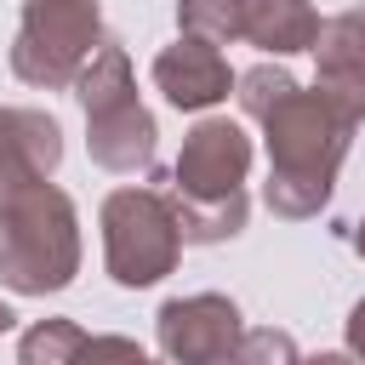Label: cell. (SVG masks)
Masks as SVG:
<instances>
[{
  "label": "cell",
  "mask_w": 365,
  "mask_h": 365,
  "mask_svg": "<svg viewBox=\"0 0 365 365\" xmlns=\"http://www.w3.org/2000/svg\"><path fill=\"white\" fill-rule=\"evenodd\" d=\"M354 125L359 120L342 103H331L325 91L291 86L262 114V131H268V211L314 217L331 200V182H336V165L348 154Z\"/></svg>",
  "instance_id": "6da1fadb"
},
{
  "label": "cell",
  "mask_w": 365,
  "mask_h": 365,
  "mask_svg": "<svg viewBox=\"0 0 365 365\" xmlns=\"http://www.w3.org/2000/svg\"><path fill=\"white\" fill-rule=\"evenodd\" d=\"M245 171H251V137L234 120H200L182 137L165 194L182 245H217L245 228V188H240Z\"/></svg>",
  "instance_id": "7a4b0ae2"
},
{
  "label": "cell",
  "mask_w": 365,
  "mask_h": 365,
  "mask_svg": "<svg viewBox=\"0 0 365 365\" xmlns=\"http://www.w3.org/2000/svg\"><path fill=\"white\" fill-rule=\"evenodd\" d=\"M80 268V228L63 188L34 182L0 205V279L23 297L63 291Z\"/></svg>",
  "instance_id": "3957f363"
},
{
  "label": "cell",
  "mask_w": 365,
  "mask_h": 365,
  "mask_svg": "<svg viewBox=\"0 0 365 365\" xmlns=\"http://www.w3.org/2000/svg\"><path fill=\"white\" fill-rule=\"evenodd\" d=\"M80 86V108H86V143L91 160L108 171H143L154 160V114L137 103L131 86V63L120 46H97L91 63L74 74Z\"/></svg>",
  "instance_id": "277c9868"
},
{
  "label": "cell",
  "mask_w": 365,
  "mask_h": 365,
  "mask_svg": "<svg viewBox=\"0 0 365 365\" xmlns=\"http://www.w3.org/2000/svg\"><path fill=\"white\" fill-rule=\"evenodd\" d=\"M182 234L171 200L154 188H114L103 200V257L120 285H154L177 268Z\"/></svg>",
  "instance_id": "5b68a950"
},
{
  "label": "cell",
  "mask_w": 365,
  "mask_h": 365,
  "mask_svg": "<svg viewBox=\"0 0 365 365\" xmlns=\"http://www.w3.org/2000/svg\"><path fill=\"white\" fill-rule=\"evenodd\" d=\"M97 40H103L97 0H29L17 46H11V68H17V80L57 91L86 68Z\"/></svg>",
  "instance_id": "8992f818"
},
{
  "label": "cell",
  "mask_w": 365,
  "mask_h": 365,
  "mask_svg": "<svg viewBox=\"0 0 365 365\" xmlns=\"http://www.w3.org/2000/svg\"><path fill=\"white\" fill-rule=\"evenodd\" d=\"M240 308L217 291L177 297L160 308V348L171 365H222L228 348L240 342Z\"/></svg>",
  "instance_id": "52a82bcc"
},
{
  "label": "cell",
  "mask_w": 365,
  "mask_h": 365,
  "mask_svg": "<svg viewBox=\"0 0 365 365\" xmlns=\"http://www.w3.org/2000/svg\"><path fill=\"white\" fill-rule=\"evenodd\" d=\"M63 160V131L40 108H0V205L46 182Z\"/></svg>",
  "instance_id": "ba28073f"
},
{
  "label": "cell",
  "mask_w": 365,
  "mask_h": 365,
  "mask_svg": "<svg viewBox=\"0 0 365 365\" xmlns=\"http://www.w3.org/2000/svg\"><path fill=\"white\" fill-rule=\"evenodd\" d=\"M314 57H319L314 91H325L354 120H365V6L325 17L314 34Z\"/></svg>",
  "instance_id": "9c48e42d"
},
{
  "label": "cell",
  "mask_w": 365,
  "mask_h": 365,
  "mask_svg": "<svg viewBox=\"0 0 365 365\" xmlns=\"http://www.w3.org/2000/svg\"><path fill=\"white\" fill-rule=\"evenodd\" d=\"M154 86H160L177 108H211V103L228 97L234 74H228V63H222V51H217L211 40L182 34L177 46H165V51L154 57Z\"/></svg>",
  "instance_id": "30bf717a"
},
{
  "label": "cell",
  "mask_w": 365,
  "mask_h": 365,
  "mask_svg": "<svg viewBox=\"0 0 365 365\" xmlns=\"http://www.w3.org/2000/svg\"><path fill=\"white\" fill-rule=\"evenodd\" d=\"M319 17L308 0H240V40L285 57V51H314Z\"/></svg>",
  "instance_id": "8fae6325"
},
{
  "label": "cell",
  "mask_w": 365,
  "mask_h": 365,
  "mask_svg": "<svg viewBox=\"0 0 365 365\" xmlns=\"http://www.w3.org/2000/svg\"><path fill=\"white\" fill-rule=\"evenodd\" d=\"M86 331L74 319H40L23 331V348H17V365H74Z\"/></svg>",
  "instance_id": "7c38bea8"
},
{
  "label": "cell",
  "mask_w": 365,
  "mask_h": 365,
  "mask_svg": "<svg viewBox=\"0 0 365 365\" xmlns=\"http://www.w3.org/2000/svg\"><path fill=\"white\" fill-rule=\"evenodd\" d=\"M177 17H182V34H200L211 46L240 40V0H182Z\"/></svg>",
  "instance_id": "4fadbf2b"
},
{
  "label": "cell",
  "mask_w": 365,
  "mask_h": 365,
  "mask_svg": "<svg viewBox=\"0 0 365 365\" xmlns=\"http://www.w3.org/2000/svg\"><path fill=\"white\" fill-rule=\"evenodd\" d=\"M222 365H297V342L274 325H257V331H240Z\"/></svg>",
  "instance_id": "5bb4252c"
},
{
  "label": "cell",
  "mask_w": 365,
  "mask_h": 365,
  "mask_svg": "<svg viewBox=\"0 0 365 365\" xmlns=\"http://www.w3.org/2000/svg\"><path fill=\"white\" fill-rule=\"evenodd\" d=\"M234 86H240V91H234V97H240V108H245L251 120H262V114H268V108H274V103H279V97H285V91L297 86V80H291L285 68L262 63V68H245V74H240Z\"/></svg>",
  "instance_id": "9a60e30c"
},
{
  "label": "cell",
  "mask_w": 365,
  "mask_h": 365,
  "mask_svg": "<svg viewBox=\"0 0 365 365\" xmlns=\"http://www.w3.org/2000/svg\"><path fill=\"white\" fill-rule=\"evenodd\" d=\"M74 365H154V359L137 342H125V336H86Z\"/></svg>",
  "instance_id": "2e32d148"
},
{
  "label": "cell",
  "mask_w": 365,
  "mask_h": 365,
  "mask_svg": "<svg viewBox=\"0 0 365 365\" xmlns=\"http://www.w3.org/2000/svg\"><path fill=\"white\" fill-rule=\"evenodd\" d=\"M348 348H354V359H365V302H354V314H348Z\"/></svg>",
  "instance_id": "e0dca14e"
},
{
  "label": "cell",
  "mask_w": 365,
  "mask_h": 365,
  "mask_svg": "<svg viewBox=\"0 0 365 365\" xmlns=\"http://www.w3.org/2000/svg\"><path fill=\"white\" fill-rule=\"evenodd\" d=\"M297 365H354L348 354H314V359H297Z\"/></svg>",
  "instance_id": "ac0fdd59"
},
{
  "label": "cell",
  "mask_w": 365,
  "mask_h": 365,
  "mask_svg": "<svg viewBox=\"0 0 365 365\" xmlns=\"http://www.w3.org/2000/svg\"><path fill=\"white\" fill-rule=\"evenodd\" d=\"M11 319H17V314H11L6 302H0V331H11Z\"/></svg>",
  "instance_id": "d6986e66"
},
{
  "label": "cell",
  "mask_w": 365,
  "mask_h": 365,
  "mask_svg": "<svg viewBox=\"0 0 365 365\" xmlns=\"http://www.w3.org/2000/svg\"><path fill=\"white\" fill-rule=\"evenodd\" d=\"M354 245H359V257H365V222H359V234H354Z\"/></svg>",
  "instance_id": "ffe728a7"
}]
</instances>
